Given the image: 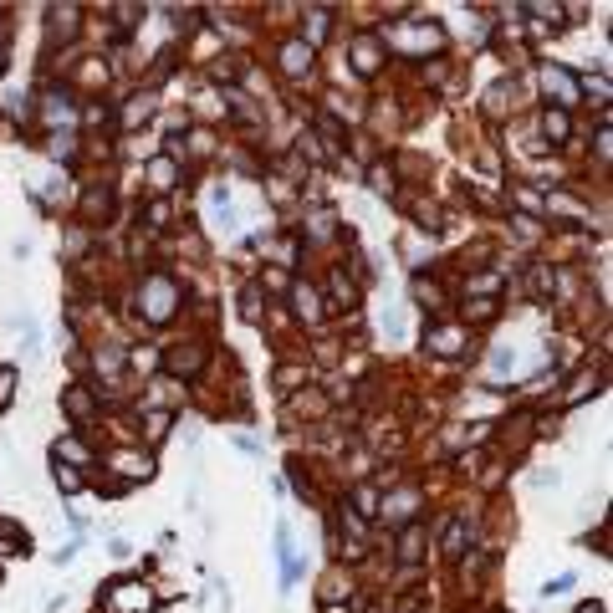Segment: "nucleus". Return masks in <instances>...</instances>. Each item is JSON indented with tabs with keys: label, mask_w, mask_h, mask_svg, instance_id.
<instances>
[{
	"label": "nucleus",
	"mask_w": 613,
	"mask_h": 613,
	"mask_svg": "<svg viewBox=\"0 0 613 613\" xmlns=\"http://www.w3.org/2000/svg\"><path fill=\"white\" fill-rule=\"evenodd\" d=\"M102 608H107V613H138V608H148V588H138V583H118L113 593L102 598Z\"/></svg>",
	"instance_id": "f257e3e1"
},
{
	"label": "nucleus",
	"mask_w": 613,
	"mask_h": 613,
	"mask_svg": "<svg viewBox=\"0 0 613 613\" xmlns=\"http://www.w3.org/2000/svg\"><path fill=\"white\" fill-rule=\"evenodd\" d=\"M148 317L153 322H164L169 312H174V302H179V287H174V281H164V276H148Z\"/></svg>",
	"instance_id": "f03ea898"
},
{
	"label": "nucleus",
	"mask_w": 613,
	"mask_h": 613,
	"mask_svg": "<svg viewBox=\"0 0 613 613\" xmlns=\"http://www.w3.org/2000/svg\"><path fill=\"white\" fill-rule=\"evenodd\" d=\"M281 67H287L292 77H302L306 67H312V47H302V41H292V47H281Z\"/></svg>",
	"instance_id": "7ed1b4c3"
},
{
	"label": "nucleus",
	"mask_w": 613,
	"mask_h": 613,
	"mask_svg": "<svg viewBox=\"0 0 613 613\" xmlns=\"http://www.w3.org/2000/svg\"><path fill=\"white\" fill-rule=\"evenodd\" d=\"M547 93H557V97H562V107H567V102H578L573 77H567V72H557V67H547Z\"/></svg>",
	"instance_id": "20e7f679"
},
{
	"label": "nucleus",
	"mask_w": 613,
	"mask_h": 613,
	"mask_svg": "<svg viewBox=\"0 0 613 613\" xmlns=\"http://www.w3.org/2000/svg\"><path fill=\"white\" fill-rule=\"evenodd\" d=\"M67 409L77 414V419H87V414H93V399H87V388H67Z\"/></svg>",
	"instance_id": "39448f33"
},
{
	"label": "nucleus",
	"mask_w": 613,
	"mask_h": 613,
	"mask_svg": "<svg viewBox=\"0 0 613 613\" xmlns=\"http://www.w3.org/2000/svg\"><path fill=\"white\" fill-rule=\"evenodd\" d=\"M547 133H552V138H567V118H562V113H547Z\"/></svg>",
	"instance_id": "423d86ee"
},
{
	"label": "nucleus",
	"mask_w": 613,
	"mask_h": 613,
	"mask_svg": "<svg viewBox=\"0 0 613 613\" xmlns=\"http://www.w3.org/2000/svg\"><path fill=\"white\" fill-rule=\"evenodd\" d=\"M169 363L174 368H200V353H194V347H189V353H169Z\"/></svg>",
	"instance_id": "0eeeda50"
},
{
	"label": "nucleus",
	"mask_w": 613,
	"mask_h": 613,
	"mask_svg": "<svg viewBox=\"0 0 613 613\" xmlns=\"http://www.w3.org/2000/svg\"><path fill=\"white\" fill-rule=\"evenodd\" d=\"M419 542H424V532H419V527H414V532L404 537V557H419Z\"/></svg>",
	"instance_id": "6e6552de"
},
{
	"label": "nucleus",
	"mask_w": 613,
	"mask_h": 613,
	"mask_svg": "<svg viewBox=\"0 0 613 613\" xmlns=\"http://www.w3.org/2000/svg\"><path fill=\"white\" fill-rule=\"evenodd\" d=\"M56 486H61V491H77V486H82V480H77L72 470H56Z\"/></svg>",
	"instance_id": "1a4fd4ad"
},
{
	"label": "nucleus",
	"mask_w": 613,
	"mask_h": 613,
	"mask_svg": "<svg viewBox=\"0 0 613 613\" xmlns=\"http://www.w3.org/2000/svg\"><path fill=\"white\" fill-rule=\"evenodd\" d=\"M11 399V374H0V404Z\"/></svg>",
	"instance_id": "9d476101"
},
{
	"label": "nucleus",
	"mask_w": 613,
	"mask_h": 613,
	"mask_svg": "<svg viewBox=\"0 0 613 613\" xmlns=\"http://www.w3.org/2000/svg\"><path fill=\"white\" fill-rule=\"evenodd\" d=\"M578 613H603V608H598V603H588V608H578Z\"/></svg>",
	"instance_id": "9b49d317"
}]
</instances>
